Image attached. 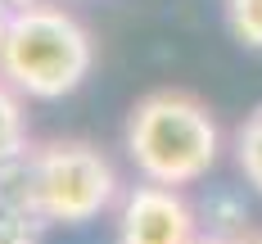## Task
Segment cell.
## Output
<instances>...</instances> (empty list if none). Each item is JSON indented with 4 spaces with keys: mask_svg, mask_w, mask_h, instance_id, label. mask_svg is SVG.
<instances>
[{
    "mask_svg": "<svg viewBox=\"0 0 262 244\" xmlns=\"http://www.w3.org/2000/svg\"><path fill=\"white\" fill-rule=\"evenodd\" d=\"M222 154V127L204 100L185 91H154L127 118V159L145 181L194 186L212 172Z\"/></svg>",
    "mask_w": 262,
    "mask_h": 244,
    "instance_id": "6da1fadb",
    "label": "cell"
},
{
    "mask_svg": "<svg viewBox=\"0 0 262 244\" xmlns=\"http://www.w3.org/2000/svg\"><path fill=\"white\" fill-rule=\"evenodd\" d=\"M91 68H95V41L63 5H41V0L14 5L0 50V73L27 100H63L91 77Z\"/></svg>",
    "mask_w": 262,
    "mask_h": 244,
    "instance_id": "7a4b0ae2",
    "label": "cell"
},
{
    "mask_svg": "<svg viewBox=\"0 0 262 244\" xmlns=\"http://www.w3.org/2000/svg\"><path fill=\"white\" fill-rule=\"evenodd\" d=\"M27 172L50 226H86L122 199L113 163L86 140H50L27 149Z\"/></svg>",
    "mask_w": 262,
    "mask_h": 244,
    "instance_id": "3957f363",
    "label": "cell"
},
{
    "mask_svg": "<svg viewBox=\"0 0 262 244\" xmlns=\"http://www.w3.org/2000/svg\"><path fill=\"white\" fill-rule=\"evenodd\" d=\"M199 235L194 208L177 186H140L122 190L118 199V244H190Z\"/></svg>",
    "mask_w": 262,
    "mask_h": 244,
    "instance_id": "277c9868",
    "label": "cell"
},
{
    "mask_svg": "<svg viewBox=\"0 0 262 244\" xmlns=\"http://www.w3.org/2000/svg\"><path fill=\"white\" fill-rule=\"evenodd\" d=\"M46 213L36 204L27 154L0 167V244H41L46 235Z\"/></svg>",
    "mask_w": 262,
    "mask_h": 244,
    "instance_id": "5b68a950",
    "label": "cell"
},
{
    "mask_svg": "<svg viewBox=\"0 0 262 244\" xmlns=\"http://www.w3.org/2000/svg\"><path fill=\"white\" fill-rule=\"evenodd\" d=\"M23 91L0 73V167L27 154V113H23Z\"/></svg>",
    "mask_w": 262,
    "mask_h": 244,
    "instance_id": "8992f818",
    "label": "cell"
},
{
    "mask_svg": "<svg viewBox=\"0 0 262 244\" xmlns=\"http://www.w3.org/2000/svg\"><path fill=\"white\" fill-rule=\"evenodd\" d=\"M235 163H239V176L262 194V108H253L235 131Z\"/></svg>",
    "mask_w": 262,
    "mask_h": 244,
    "instance_id": "52a82bcc",
    "label": "cell"
},
{
    "mask_svg": "<svg viewBox=\"0 0 262 244\" xmlns=\"http://www.w3.org/2000/svg\"><path fill=\"white\" fill-rule=\"evenodd\" d=\"M231 36L249 50H262V0H226Z\"/></svg>",
    "mask_w": 262,
    "mask_h": 244,
    "instance_id": "ba28073f",
    "label": "cell"
},
{
    "mask_svg": "<svg viewBox=\"0 0 262 244\" xmlns=\"http://www.w3.org/2000/svg\"><path fill=\"white\" fill-rule=\"evenodd\" d=\"M9 14H14V5H9V0H0V50H5V32H9Z\"/></svg>",
    "mask_w": 262,
    "mask_h": 244,
    "instance_id": "9c48e42d",
    "label": "cell"
},
{
    "mask_svg": "<svg viewBox=\"0 0 262 244\" xmlns=\"http://www.w3.org/2000/svg\"><path fill=\"white\" fill-rule=\"evenodd\" d=\"M190 244H235V240H226V235H194Z\"/></svg>",
    "mask_w": 262,
    "mask_h": 244,
    "instance_id": "30bf717a",
    "label": "cell"
},
{
    "mask_svg": "<svg viewBox=\"0 0 262 244\" xmlns=\"http://www.w3.org/2000/svg\"><path fill=\"white\" fill-rule=\"evenodd\" d=\"M235 244H262V231H244V235H235Z\"/></svg>",
    "mask_w": 262,
    "mask_h": 244,
    "instance_id": "8fae6325",
    "label": "cell"
}]
</instances>
